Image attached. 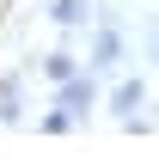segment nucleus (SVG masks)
<instances>
[{
	"instance_id": "7ed1b4c3",
	"label": "nucleus",
	"mask_w": 159,
	"mask_h": 159,
	"mask_svg": "<svg viewBox=\"0 0 159 159\" xmlns=\"http://www.w3.org/2000/svg\"><path fill=\"white\" fill-rule=\"evenodd\" d=\"M55 25H86V0H55Z\"/></svg>"
},
{
	"instance_id": "f257e3e1",
	"label": "nucleus",
	"mask_w": 159,
	"mask_h": 159,
	"mask_svg": "<svg viewBox=\"0 0 159 159\" xmlns=\"http://www.w3.org/2000/svg\"><path fill=\"white\" fill-rule=\"evenodd\" d=\"M61 104H67V110L92 104V86H86V80H61Z\"/></svg>"
},
{
	"instance_id": "f03ea898",
	"label": "nucleus",
	"mask_w": 159,
	"mask_h": 159,
	"mask_svg": "<svg viewBox=\"0 0 159 159\" xmlns=\"http://www.w3.org/2000/svg\"><path fill=\"white\" fill-rule=\"evenodd\" d=\"M92 61H98V67H110V61H116V31H98V43H92Z\"/></svg>"
},
{
	"instance_id": "20e7f679",
	"label": "nucleus",
	"mask_w": 159,
	"mask_h": 159,
	"mask_svg": "<svg viewBox=\"0 0 159 159\" xmlns=\"http://www.w3.org/2000/svg\"><path fill=\"white\" fill-rule=\"evenodd\" d=\"M110 104H116L122 116H135V110H141V86H116V98H110Z\"/></svg>"
},
{
	"instance_id": "39448f33",
	"label": "nucleus",
	"mask_w": 159,
	"mask_h": 159,
	"mask_svg": "<svg viewBox=\"0 0 159 159\" xmlns=\"http://www.w3.org/2000/svg\"><path fill=\"white\" fill-rule=\"evenodd\" d=\"M43 67H49V80H74V55H49Z\"/></svg>"
}]
</instances>
